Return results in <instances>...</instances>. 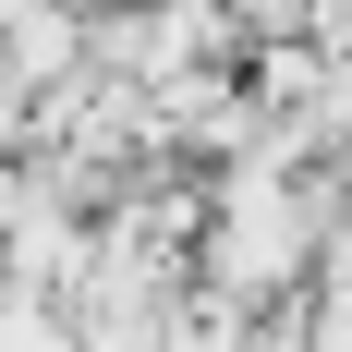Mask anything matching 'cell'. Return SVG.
<instances>
[{
  "label": "cell",
  "mask_w": 352,
  "mask_h": 352,
  "mask_svg": "<svg viewBox=\"0 0 352 352\" xmlns=\"http://www.w3.org/2000/svg\"><path fill=\"white\" fill-rule=\"evenodd\" d=\"M49 12H73V25H109V12H134V0H49Z\"/></svg>",
  "instance_id": "3"
},
{
  "label": "cell",
  "mask_w": 352,
  "mask_h": 352,
  "mask_svg": "<svg viewBox=\"0 0 352 352\" xmlns=\"http://www.w3.org/2000/svg\"><path fill=\"white\" fill-rule=\"evenodd\" d=\"M0 352H73L61 304H36V292H0Z\"/></svg>",
  "instance_id": "1"
},
{
  "label": "cell",
  "mask_w": 352,
  "mask_h": 352,
  "mask_svg": "<svg viewBox=\"0 0 352 352\" xmlns=\"http://www.w3.org/2000/svg\"><path fill=\"white\" fill-rule=\"evenodd\" d=\"M243 340H255V316H231V304H182L158 352H243Z\"/></svg>",
  "instance_id": "2"
}]
</instances>
